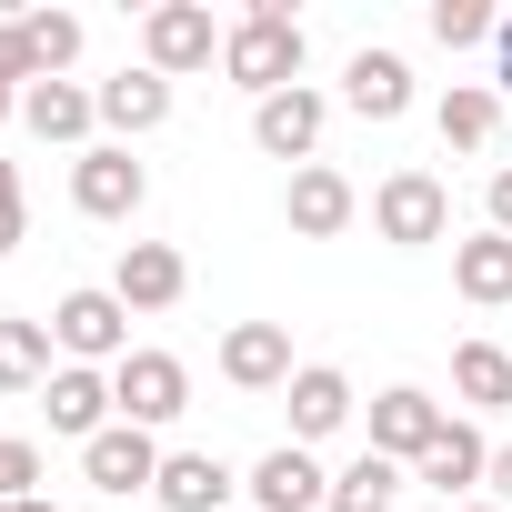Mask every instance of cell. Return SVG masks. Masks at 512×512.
<instances>
[{
	"label": "cell",
	"mask_w": 512,
	"mask_h": 512,
	"mask_svg": "<svg viewBox=\"0 0 512 512\" xmlns=\"http://www.w3.org/2000/svg\"><path fill=\"white\" fill-rule=\"evenodd\" d=\"M71 201H81L91 221H131V211L151 201V171H141L121 141H91V151L71 161Z\"/></svg>",
	"instance_id": "277c9868"
},
{
	"label": "cell",
	"mask_w": 512,
	"mask_h": 512,
	"mask_svg": "<svg viewBox=\"0 0 512 512\" xmlns=\"http://www.w3.org/2000/svg\"><path fill=\"white\" fill-rule=\"evenodd\" d=\"M21 492H41V452L21 432H0V502H21Z\"/></svg>",
	"instance_id": "83f0119b"
},
{
	"label": "cell",
	"mask_w": 512,
	"mask_h": 512,
	"mask_svg": "<svg viewBox=\"0 0 512 512\" xmlns=\"http://www.w3.org/2000/svg\"><path fill=\"white\" fill-rule=\"evenodd\" d=\"M432 131H442V151H492V131H502V91L452 81V91H442V111H432Z\"/></svg>",
	"instance_id": "603a6c76"
},
{
	"label": "cell",
	"mask_w": 512,
	"mask_h": 512,
	"mask_svg": "<svg viewBox=\"0 0 512 512\" xmlns=\"http://www.w3.org/2000/svg\"><path fill=\"white\" fill-rule=\"evenodd\" d=\"M352 211H362V191H352L332 161H302V171H292V191H282V221H292L302 241H342V231H352Z\"/></svg>",
	"instance_id": "9c48e42d"
},
{
	"label": "cell",
	"mask_w": 512,
	"mask_h": 512,
	"mask_svg": "<svg viewBox=\"0 0 512 512\" xmlns=\"http://www.w3.org/2000/svg\"><path fill=\"white\" fill-rule=\"evenodd\" d=\"M342 101H352L362 121H402V111H412V61H402V51H352Z\"/></svg>",
	"instance_id": "ac0fdd59"
},
{
	"label": "cell",
	"mask_w": 512,
	"mask_h": 512,
	"mask_svg": "<svg viewBox=\"0 0 512 512\" xmlns=\"http://www.w3.org/2000/svg\"><path fill=\"white\" fill-rule=\"evenodd\" d=\"M21 51H31V81H61L81 61V21L71 11H21Z\"/></svg>",
	"instance_id": "484cf974"
},
{
	"label": "cell",
	"mask_w": 512,
	"mask_h": 512,
	"mask_svg": "<svg viewBox=\"0 0 512 512\" xmlns=\"http://www.w3.org/2000/svg\"><path fill=\"white\" fill-rule=\"evenodd\" d=\"M452 512H502V502H452Z\"/></svg>",
	"instance_id": "e575fe53"
},
{
	"label": "cell",
	"mask_w": 512,
	"mask_h": 512,
	"mask_svg": "<svg viewBox=\"0 0 512 512\" xmlns=\"http://www.w3.org/2000/svg\"><path fill=\"white\" fill-rule=\"evenodd\" d=\"M302 61H312V41H302V21L282 11V0H251V11L221 31V71H231L251 101L292 91V81H302Z\"/></svg>",
	"instance_id": "6da1fadb"
},
{
	"label": "cell",
	"mask_w": 512,
	"mask_h": 512,
	"mask_svg": "<svg viewBox=\"0 0 512 512\" xmlns=\"http://www.w3.org/2000/svg\"><path fill=\"white\" fill-rule=\"evenodd\" d=\"M482 492H492V502H502V512H512V442H502V452H492V482H482Z\"/></svg>",
	"instance_id": "1f68e13d"
},
{
	"label": "cell",
	"mask_w": 512,
	"mask_h": 512,
	"mask_svg": "<svg viewBox=\"0 0 512 512\" xmlns=\"http://www.w3.org/2000/svg\"><path fill=\"white\" fill-rule=\"evenodd\" d=\"M322 121H332V101L312 91V81H292V91H272V101H251V141H262L272 161H312L322 151Z\"/></svg>",
	"instance_id": "52a82bcc"
},
{
	"label": "cell",
	"mask_w": 512,
	"mask_h": 512,
	"mask_svg": "<svg viewBox=\"0 0 512 512\" xmlns=\"http://www.w3.org/2000/svg\"><path fill=\"white\" fill-rule=\"evenodd\" d=\"M51 342H61V362H91V372L111 362L121 372L131 362V302L121 292H61L51 302Z\"/></svg>",
	"instance_id": "7a4b0ae2"
},
{
	"label": "cell",
	"mask_w": 512,
	"mask_h": 512,
	"mask_svg": "<svg viewBox=\"0 0 512 512\" xmlns=\"http://www.w3.org/2000/svg\"><path fill=\"white\" fill-rule=\"evenodd\" d=\"M452 392H462V412H512V352L502 342H452Z\"/></svg>",
	"instance_id": "cb8c5ba5"
},
{
	"label": "cell",
	"mask_w": 512,
	"mask_h": 512,
	"mask_svg": "<svg viewBox=\"0 0 512 512\" xmlns=\"http://www.w3.org/2000/svg\"><path fill=\"white\" fill-rule=\"evenodd\" d=\"M161 462H171V452H161L141 422H111L101 442H81V472H91V492H111V502L151 492V482H161Z\"/></svg>",
	"instance_id": "ba28073f"
},
{
	"label": "cell",
	"mask_w": 512,
	"mask_h": 512,
	"mask_svg": "<svg viewBox=\"0 0 512 512\" xmlns=\"http://www.w3.org/2000/svg\"><path fill=\"white\" fill-rule=\"evenodd\" d=\"M41 412H51V432H71V442H101V432L121 422L111 372H91V362H61V372L41 382Z\"/></svg>",
	"instance_id": "30bf717a"
},
{
	"label": "cell",
	"mask_w": 512,
	"mask_h": 512,
	"mask_svg": "<svg viewBox=\"0 0 512 512\" xmlns=\"http://www.w3.org/2000/svg\"><path fill=\"white\" fill-rule=\"evenodd\" d=\"M492 31H502V21L482 11V0H432V41H442V51H472V41H492Z\"/></svg>",
	"instance_id": "4316f807"
},
{
	"label": "cell",
	"mask_w": 512,
	"mask_h": 512,
	"mask_svg": "<svg viewBox=\"0 0 512 512\" xmlns=\"http://www.w3.org/2000/svg\"><path fill=\"white\" fill-rule=\"evenodd\" d=\"M0 512H61V502H41V492H21V502H0Z\"/></svg>",
	"instance_id": "836d02e7"
},
{
	"label": "cell",
	"mask_w": 512,
	"mask_h": 512,
	"mask_svg": "<svg viewBox=\"0 0 512 512\" xmlns=\"http://www.w3.org/2000/svg\"><path fill=\"white\" fill-rule=\"evenodd\" d=\"M141 51H151L161 81H181V71H211V61H221V31H211L201 0H161V11L141 21Z\"/></svg>",
	"instance_id": "8992f818"
},
{
	"label": "cell",
	"mask_w": 512,
	"mask_h": 512,
	"mask_svg": "<svg viewBox=\"0 0 512 512\" xmlns=\"http://www.w3.org/2000/svg\"><path fill=\"white\" fill-rule=\"evenodd\" d=\"M402 482H412V472H402V462H382V452L362 442V452L332 472V502H322V512H392V502H402Z\"/></svg>",
	"instance_id": "d4e9b609"
},
{
	"label": "cell",
	"mask_w": 512,
	"mask_h": 512,
	"mask_svg": "<svg viewBox=\"0 0 512 512\" xmlns=\"http://www.w3.org/2000/svg\"><path fill=\"white\" fill-rule=\"evenodd\" d=\"M231 492H241V482H231V462H221V452H171V462H161V482H151V502H161V512H221Z\"/></svg>",
	"instance_id": "d6986e66"
},
{
	"label": "cell",
	"mask_w": 512,
	"mask_h": 512,
	"mask_svg": "<svg viewBox=\"0 0 512 512\" xmlns=\"http://www.w3.org/2000/svg\"><path fill=\"white\" fill-rule=\"evenodd\" d=\"M482 211H492V231H512V161L492 171V191H482Z\"/></svg>",
	"instance_id": "4dcf8cb0"
},
{
	"label": "cell",
	"mask_w": 512,
	"mask_h": 512,
	"mask_svg": "<svg viewBox=\"0 0 512 512\" xmlns=\"http://www.w3.org/2000/svg\"><path fill=\"white\" fill-rule=\"evenodd\" d=\"M21 231H31V201H21V171L0 161V262L21 251Z\"/></svg>",
	"instance_id": "f1b7e54d"
},
{
	"label": "cell",
	"mask_w": 512,
	"mask_h": 512,
	"mask_svg": "<svg viewBox=\"0 0 512 512\" xmlns=\"http://www.w3.org/2000/svg\"><path fill=\"white\" fill-rule=\"evenodd\" d=\"M111 292L131 302V312H171L181 292H191V262L171 241H121V272H111Z\"/></svg>",
	"instance_id": "5bb4252c"
},
{
	"label": "cell",
	"mask_w": 512,
	"mask_h": 512,
	"mask_svg": "<svg viewBox=\"0 0 512 512\" xmlns=\"http://www.w3.org/2000/svg\"><path fill=\"white\" fill-rule=\"evenodd\" d=\"M442 422H452V412H442V402H432V392H412V382H392V392H382V402H372V452H382V462H402V472H412V462H422V452H432V442H442Z\"/></svg>",
	"instance_id": "8fae6325"
},
{
	"label": "cell",
	"mask_w": 512,
	"mask_h": 512,
	"mask_svg": "<svg viewBox=\"0 0 512 512\" xmlns=\"http://www.w3.org/2000/svg\"><path fill=\"white\" fill-rule=\"evenodd\" d=\"M0 91H31V51H21V21H0Z\"/></svg>",
	"instance_id": "f546056e"
},
{
	"label": "cell",
	"mask_w": 512,
	"mask_h": 512,
	"mask_svg": "<svg viewBox=\"0 0 512 512\" xmlns=\"http://www.w3.org/2000/svg\"><path fill=\"white\" fill-rule=\"evenodd\" d=\"M372 231H382L392 251H422V241L452 231V191H442L432 171H392V181L372 191Z\"/></svg>",
	"instance_id": "3957f363"
},
{
	"label": "cell",
	"mask_w": 512,
	"mask_h": 512,
	"mask_svg": "<svg viewBox=\"0 0 512 512\" xmlns=\"http://www.w3.org/2000/svg\"><path fill=\"white\" fill-rule=\"evenodd\" d=\"M292 332L282 322H231L221 332V382H241V392H292Z\"/></svg>",
	"instance_id": "7c38bea8"
},
{
	"label": "cell",
	"mask_w": 512,
	"mask_h": 512,
	"mask_svg": "<svg viewBox=\"0 0 512 512\" xmlns=\"http://www.w3.org/2000/svg\"><path fill=\"white\" fill-rule=\"evenodd\" d=\"M282 402H292V442H302V452H312V442H332V432L352 422V382H342L332 362H302Z\"/></svg>",
	"instance_id": "2e32d148"
},
{
	"label": "cell",
	"mask_w": 512,
	"mask_h": 512,
	"mask_svg": "<svg viewBox=\"0 0 512 512\" xmlns=\"http://www.w3.org/2000/svg\"><path fill=\"white\" fill-rule=\"evenodd\" d=\"M161 121H171V81H161L151 61H141V71H121V81H101V131H111L121 151H131V141H151Z\"/></svg>",
	"instance_id": "9a60e30c"
},
{
	"label": "cell",
	"mask_w": 512,
	"mask_h": 512,
	"mask_svg": "<svg viewBox=\"0 0 512 512\" xmlns=\"http://www.w3.org/2000/svg\"><path fill=\"white\" fill-rule=\"evenodd\" d=\"M21 121H31L41 141H81V151H91L101 91H81V81H31V91H21Z\"/></svg>",
	"instance_id": "44dd1931"
},
{
	"label": "cell",
	"mask_w": 512,
	"mask_h": 512,
	"mask_svg": "<svg viewBox=\"0 0 512 512\" xmlns=\"http://www.w3.org/2000/svg\"><path fill=\"white\" fill-rule=\"evenodd\" d=\"M61 342H51V322H31V312H0V392H41L61 362H51Z\"/></svg>",
	"instance_id": "7402d4cb"
},
{
	"label": "cell",
	"mask_w": 512,
	"mask_h": 512,
	"mask_svg": "<svg viewBox=\"0 0 512 512\" xmlns=\"http://www.w3.org/2000/svg\"><path fill=\"white\" fill-rule=\"evenodd\" d=\"M111 402H121V422L161 432V422H181V412H191V372H181L171 352H131V362L111 372Z\"/></svg>",
	"instance_id": "5b68a950"
},
{
	"label": "cell",
	"mask_w": 512,
	"mask_h": 512,
	"mask_svg": "<svg viewBox=\"0 0 512 512\" xmlns=\"http://www.w3.org/2000/svg\"><path fill=\"white\" fill-rule=\"evenodd\" d=\"M412 482H432L442 502H462V492H482V482H492V442H482L472 422H442V442L412 462Z\"/></svg>",
	"instance_id": "e0dca14e"
},
{
	"label": "cell",
	"mask_w": 512,
	"mask_h": 512,
	"mask_svg": "<svg viewBox=\"0 0 512 512\" xmlns=\"http://www.w3.org/2000/svg\"><path fill=\"white\" fill-rule=\"evenodd\" d=\"M322 502H332V472L302 442H282V452L251 462V512H322Z\"/></svg>",
	"instance_id": "4fadbf2b"
},
{
	"label": "cell",
	"mask_w": 512,
	"mask_h": 512,
	"mask_svg": "<svg viewBox=\"0 0 512 512\" xmlns=\"http://www.w3.org/2000/svg\"><path fill=\"white\" fill-rule=\"evenodd\" d=\"M492 81H502V101H512V21L492 31Z\"/></svg>",
	"instance_id": "d6a6232c"
},
{
	"label": "cell",
	"mask_w": 512,
	"mask_h": 512,
	"mask_svg": "<svg viewBox=\"0 0 512 512\" xmlns=\"http://www.w3.org/2000/svg\"><path fill=\"white\" fill-rule=\"evenodd\" d=\"M452 292L482 302V312L512 302V231H472V241H452Z\"/></svg>",
	"instance_id": "ffe728a7"
}]
</instances>
